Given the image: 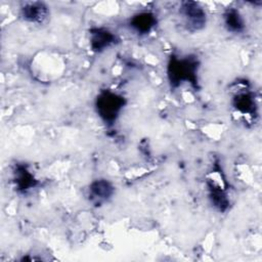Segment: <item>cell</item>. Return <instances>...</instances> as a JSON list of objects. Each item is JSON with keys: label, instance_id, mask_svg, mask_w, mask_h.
<instances>
[{"label": "cell", "instance_id": "cell-1", "mask_svg": "<svg viewBox=\"0 0 262 262\" xmlns=\"http://www.w3.org/2000/svg\"><path fill=\"white\" fill-rule=\"evenodd\" d=\"M199 61L194 56H171L168 62V79L171 87H178L184 82L198 86Z\"/></svg>", "mask_w": 262, "mask_h": 262}, {"label": "cell", "instance_id": "cell-2", "mask_svg": "<svg viewBox=\"0 0 262 262\" xmlns=\"http://www.w3.org/2000/svg\"><path fill=\"white\" fill-rule=\"evenodd\" d=\"M96 111L98 116L108 124H113L125 105L123 96L112 92L103 91L96 98Z\"/></svg>", "mask_w": 262, "mask_h": 262}, {"label": "cell", "instance_id": "cell-3", "mask_svg": "<svg viewBox=\"0 0 262 262\" xmlns=\"http://www.w3.org/2000/svg\"><path fill=\"white\" fill-rule=\"evenodd\" d=\"M179 13L184 20V25L187 30L194 32L200 31L206 26L207 15L203 7L192 1L183 2L180 6Z\"/></svg>", "mask_w": 262, "mask_h": 262}, {"label": "cell", "instance_id": "cell-4", "mask_svg": "<svg viewBox=\"0 0 262 262\" xmlns=\"http://www.w3.org/2000/svg\"><path fill=\"white\" fill-rule=\"evenodd\" d=\"M117 40L116 35L104 28H95L90 31V45L93 51L101 52L112 46Z\"/></svg>", "mask_w": 262, "mask_h": 262}, {"label": "cell", "instance_id": "cell-5", "mask_svg": "<svg viewBox=\"0 0 262 262\" xmlns=\"http://www.w3.org/2000/svg\"><path fill=\"white\" fill-rule=\"evenodd\" d=\"M114 193V186L105 179H97L89 186L90 200L96 205L107 201Z\"/></svg>", "mask_w": 262, "mask_h": 262}, {"label": "cell", "instance_id": "cell-6", "mask_svg": "<svg viewBox=\"0 0 262 262\" xmlns=\"http://www.w3.org/2000/svg\"><path fill=\"white\" fill-rule=\"evenodd\" d=\"M48 14V8L44 3L34 2L26 4L21 8V16L30 23H42Z\"/></svg>", "mask_w": 262, "mask_h": 262}, {"label": "cell", "instance_id": "cell-7", "mask_svg": "<svg viewBox=\"0 0 262 262\" xmlns=\"http://www.w3.org/2000/svg\"><path fill=\"white\" fill-rule=\"evenodd\" d=\"M156 25V17L151 12H140L130 19V27L138 34H147Z\"/></svg>", "mask_w": 262, "mask_h": 262}, {"label": "cell", "instance_id": "cell-8", "mask_svg": "<svg viewBox=\"0 0 262 262\" xmlns=\"http://www.w3.org/2000/svg\"><path fill=\"white\" fill-rule=\"evenodd\" d=\"M14 182L17 189L20 191H27L34 187L36 180L33 174L24 166H17L14 171Z\"/></svg>", "mask_w": 262, "mask_h": 262}, {"label": "cell", "instance_id": "cell-9", "mask_svg": "<svg viewBox=\"0 0 262 262\" xmlns=\"http://www.w3.org/2000/svg\"><path fill=\"white\" fill-rule=\"evenodd\" d=\"M224 24L228 31L233 33H241L245 29V20L238 10L229 8L224 13Z\"/></svg>", "mask_w": 262, "mask_h": 262}, {"label": "cell", "instance_id": "cell-10", "mask_svg": "<svg viewBox=\"0 0 262 262\" xmlns=\"http://www.w3.org/2000/svg\"><path fill=\"white\" fill-rule=\"evenodd\" d=\"M234 107L243 114H253L255 113L256 103L253 95L250 93H239L234 97L233 100Z\"/></svg>", "mask_w": 262, "mask_h": 262}, {"label": "cell", "instance_id": "cell-11", "mask_svg": "<svg viewBox=\"0 0 262 262\" xmlns=\"http://www.w3.org/2000/svg\"><path fill=\"white\" fill-rule=\"evenodd\" d=\"M210 189V199L212 204L218 208L220 211H225L229 205V201L227 199L226 193L219 187H215L214 185H209Z\"/></svg>", "mask_w": 262, "mask_h": 262}]
</instances>
